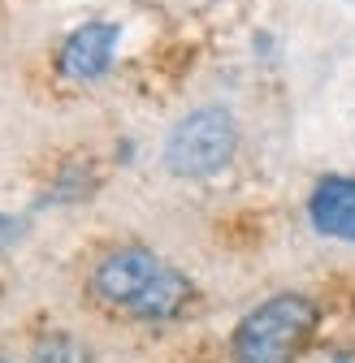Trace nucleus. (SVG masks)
Returning <instances> with one entry per match:
<instances>
[{
    "instance_id": "obj_1",
    "label": "nucleus",
    "mask_w": 355,
    "mask_h": 363,
    "mask_svg": "<svg viewBox=\"0 0 355 363\" xmlns=\"http://www.w3.org/2000/svg\"><path fill=\"white\" fill-rule=\"evenodd\" d=\"M317 320H321V311L312 298L299 290H282L273 298L256 303L234 325L230 354L234 363H295L299 350L312 342Z\"/></svg>"
},
{
    "instance_id": "obj_2",
    "label": "nucleus",
    "mask_w": 355,
    "mask_h": 363,
    "mask_svg": "<svg viewBox=\"0 0 355 363\" xmlns=\"http://www.w3.org/2000/svg\"><path fill=\"white\" fill-rule=\"evenodd\" d=\"M239 152V121L230 108L221 104H204V108H191L182 121L169 130L165 139V169L173 177H212L221 173Z\"/></svg>"
},
{
    "instance_id": "obj_3",
    "label": "nucleus",
    "mask_w": 355,
    "mask_h": 363,
    "mask_svg": "<svg viewBox=\"0 0 355 363\" xmlns=\"http://www.w3.org/2000/svg\"><path fill=\"white\" fill-rule=\"evenodd\" d=\"M165 259L152 251V247H139V242H126V247H113L96 259L92 277H87V290H92L96 303L130 315L135 303L148 294V286L160 277Z\"/></svg>"
},
{
    "instance_id": "obj_4",
    "label": "nucleus",
    "mask_w": 355,
    "mask_h": 363,
    "mask_svg": "<svg viewBox=\"0 0 355 363\" xmlns=\"http://www.w3.org/2000/svg\"><path fill=\"white\" fill-rule=\"evenodd\" d=\"M121 43V26L117 22H82L74 26L61 48H57V74L65 82H96L109 74L113 57Z\"/></svg>"
},
{
    "instance_id": "obj_5",
    "label": "nucleus",
    "mask_w": 355,
    "mask_h": 363,
    "mask_svg": "<svg viewBox=\"0 0 355 363\" xmlns=\"http://www.w3.org/2000/svg\"><path fill=\"white\" fill-rule=\"evenodd\" d=\"M307 220L312 230L334 242H355V177L329 173L307 195Z\"/></svg>"
},
{
    "instance_id": "obj_6",
    "label": "nucleus",
    "mask_w": 355,
    "mask_h": 363,
    "mask_svg": "<svg viewBox=\"0 0 355 363\" xmlns=\"http://www.w3.org/2000/svg\"><path fill=\"white\" fill-rule=\"evenodd\" d=\"M187 303H191V281H187V272H178L173 264H165V268H160V277L148 286V294L135 303L130 320L165 325V320H173V315H182Z\"/></svg>"
},
{
    "instance_id": "obj_7",
    "label": "nucleus",
    "mask_w": 355,
    "mask_h": 363,
    "mask_svg": "<svg viewBox=\"0 0 355 363\" xmlns=\"http://www.w3.org/2000/svg\"><path fill=\"white\" fill-rule=\"evenodd\" d=\"M31 363H92V350L74 333H43L31 346Z\"/></svg>"
},
{
    "instance_id": "obj_8",
    "label": "nucleus",
    "mask_w": 355,
    "mask_h": 363,
    "mask_svg": "<svg viewBox=\"0 0 355 363\" xmlns=\"http://www.w3.org/2000/svg\"><path fill=\"white\" fill-rule=\"evenodd\" d=\"M92 191H96V173H92V164L74 160V164H65V169L57 173V182H53V191L43 195V203H78V199H87Z\"/></svg>"
},
{
    "instance_id": "obj_9",
    "label": "nucleus",
    "mask_w": 355,
    "mask_h": 363,
    "mask_svg": "<svg viewBox=\"0 0 355 363\" xmlns=\"http://www.w3.org/2000/svg\"><path fill=\"white\" fill-rule=\"evenodd\" d=\"M26 234V220H18V216H0V251H5L9 242H18Z\"/></svg>"
},
{
    "instance_id": "obj_10",
    "label": "nucleus",
    "mask_w": 355,
    "mask_h": 363,
    "mask_svg": "<svg viewBox=\"0 0 355 363\" xmlns=\"http://www.w3.org/2000/svg\"><path fill=\"white\" fill-rule=\"evenodd\" d=\"M312 363H355V350H325V354L312 359Z\"/></svg>"
},
{
    "instance_id": "obj_11",
    "label": "nucleus",
    "mask_w": 355,
    "mask_h": 363,
    "mask_svg": "<svg viewBox=\"0 0 355 363\" xmlns=\"http://www.w3.org/2000/svg\"><path fill=\"white\" fill-rule=\"evenodd\" d=\"M0 363H9V359H0Z\"/></svg>"
}]
</instances>
